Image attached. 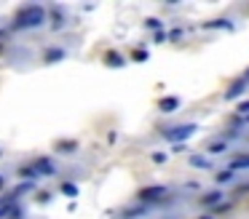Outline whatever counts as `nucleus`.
<instances>
[{"label": "nucleus", "mask_w": 249, "mask_h": 219, "mask_svg": "<svg viewBox=\"0 0 249 219\" xmlns=\"http://www.w3.org/2000/svg\"><path fill=\"white\" fill-rule=\"evenodd\" d=\"M49 24V8L40 3H27L22 8H17L11 19V30L14 32H30V30H40Z\"/></svg>", "instance_id": "obj_1"}, {"label": "nucleus", "mask_w": 249, "mask_h": 219, "mask_svg": "<svg viewBox=\"0 0 249 219\" xmlns=\"http://www.w3.org/2000/svg\"><path fill=\"white\" fill-rule=\"evenodd\" d=\"M196 131H198V123H179V126H169V128H163L161 136L166 139L169 144H185Z\"/></svg>", "instance_id": "obj_2"}, {"label": "nucleus", "mask_w": 249, "mask_h": 219, "mask_svg": "<svg viewBox=\"0 0 249 219\" xmlns=\"http://www.w3.org/2000/svg\"><path fill=\"white\" fill-rule=\"evenodd\" d=\"M169 187L166 185H147L142 187V190H137V203H142V206H156V203H161L163 198H169Z\"/></svg>", "instance_id": "obj_3"}, {"label": "nucleus", "mask_w": 249, "mask_h": 219, "mask_svg": "<svg viewBox=\"0 0 249 219\" xmlns=\"http://www.w3.org/2000/svg\"><path fill=\"white\" fill-rule=\"evenodd\" d=\"M33 168H35L38 176H56L59 174V166H56V160L51 158V155H40V158L33 163Z\"/></svg>", "instance_id": "obj_4"}, {"label": "nucleus", "mask_w": 249, "mask_h": 219, "mask_svg": "<svg viewBox=\"0 0 249 219\" xmlns=\"http://www.w3.org/2000/svg\"><path fill=\"white\" fill-rule=\"evenodd\" d=\"M222 201H225V190H222V187L206 190V192H201V198H198V203H201L204 208H217Z\"/></svg>", "instance_id": "obj_5"}, {"label": "nucleus", "mask_w": 249, "mask_h": 219, "mask_svg": "<svg viewBox=\"0 0 249 219\" xmlns=\"http://www.w3.org/2000/svg\"><path fill=\"white\" fill-rule=\"evenodd\" d=\"M49 21H51V30L54 32H62L67 27V11L62 8V5H51L49 8Z\"/></svg>", "instance_id": "obj_6"}, {"label": "nucleus", "mask_w": 249, "mask_h": 219, "mask_svg": "<svg viewBox=\"0 0 249 219\" xmlns=\"http://www.w3.org/2000/svg\"><path fill=\"white\" fill-rule=\"evenodd\" d=\"M247 88H249V80H244V78L233 80V83L225 88V101H233V99L241 101V96L247 94Z\"/></svg>", "instance_id": "obj_7"}, {"label": "nucleus", "mask_w": 249, "mask_h": 219, "mask_svg": "<svg viewBox=\"0 0 249 219\" xmlns=\"http://www.w3.org/2000/svg\"><path fill=\"white\" fill-rule=\"evenodd\" d=\"M40 59H43V64H49V67H51V64L65 62V59H67V51H65L62 46H49V48H43V56H40Z\"/></svg>", "instance_id": "obj_8"}, {"label": "nucleus", "mask_w": 249, "mask_h": 219, "mask_svg": "<svg viewBox=\"0 0 249 219\" xmlns=\"http://www.w3.org/2000/svg\"><path fill=\"white\" fill-rule=\"evenodd\" d=\"M54 150L59 155H75L78 150H81V142H78V139H56Z\"/></svg>", "instance_id": "obj_9"}, {"label": "nucleus", "mask_w": 249, "mask_h": 219, "mask_svg": "<svg viewBox=\"0 0 249 219\" xmlns=\"http://www.w3.org/2000/svg\"><path fill=\"white\" fill-rule=\"evenodd\" d=\"M179 104H182V99H179V96H161V99H158V110L163 112V115H172V112H177L179 110Z\"/></svg>", "instance_id": "obj_10"}, {"label": "nucleus", "mask_w": 249, "mask_h": 219, "mask_svg": "<svg viewBox=\"0 0 249 219\" xmlns=\"http://www.w3.org/2000/svg\"><path fill=\"white\" fill-rule=\"evenodd\" d=\"M188 163L193 166V168H198V171H214V163H212V158H209V155H204V152L190 155Z\"/></svg>", "instance_id": "obj_11"}, {"label": "nucleus", "mask_w": 249, "mask_h": 219, "mask_svg": "<svg viewBox=\"0 0 249 219\" xmlns=\"http://www.w3.org/2000/svg\"><path fill=\"white\" fill-rule=\"evenodd\" d=\"M201 30H236V24H233V19H225V16H220V19H209V21H201Z\"/></svg>", "instance_id": "obj_12"}, {"label": "nucleus", "mask_w": 249, "mask_h": 219, "mask_svg": "<svg viewBox=\"0 0 249 219\" xmlns=\"http://www.w3.org/2000/svg\"><path fill=\"white\" fill-rule=\"evenodd\" d=\"M24 206L22 203H11V206H0V219H24Z\"/></svg>", "instance_id": "obj_13"}, {"label": "nucleus", "mask_w": 249, "mask_h": 219, "mask_svg": "<svg viewBox=\"0 0 249 219\" xmlns=\"http://www.w3.org/2000/svg\"><path fill=\"white\" fill-rule=\"evenodd\" d=\"M228 150H231V142L222 139V136L220 139H212V142L206 144V155H209V158H212V155H225Z\"/></svg>", "instance_id": "obj_14"}, {"label": "nucleus", "mask_w": 249, "mask_h": 219, "mask_svg": "<svg viewBox=\"0 0 249 219\" xmlns=\"http://www.w3.org/2000/svg\"><path fill=\"white\" fill-rule=\"evenodd\" d=\"M102 62L107 64V67H113V69H121V67H126V56L124 53H118V51H105V56H102Z\"/></svg>", "instance_id": "obj_15"}, {"label": "nucleus", "mask_w": 249, "mask_h": 219, "mask_svg": "<svg viewBox=\"0 0 249 219\" xmlns=\"http://www.w3.org/2000/svg\"><path fill=\"white\" fill-rule=\"evenodd\" d=\"M147 214H150V206L137 203V206H131V208H124V211H121V219H142V217H147Z\"/></svg>", "instance_id": "obj_16"}, {"label": "nucleus", "mask_w": 249, "mask_h": 219, "mask_svg": "<svg viewBox=\"0 0 249 219\" xmlns=\"http://www.w3.org/2000/svg\"><path fill=\"white\" fill-rule=\"evenodd\" d=\"M228 168L231 171H249V152H241V155H233L231 163H228Z\"/></svg>", "instance_id": "obj_17"}, {"label": "nucleus", "mask_w": 249, "mask_h": 219, "mask_svg": "<svg viewBox=\"0 0 249 219\" xmlns=\"http://www.w3.org/2000/svg\"><path fill=\"white\" fill-rule=\"evenodd\" d=\"M214 182H217V185H233V182H236V171H231V168L217 171V174H214Z\"/></svg>", "instance_id": "obj_18"}, {"label": "nucleus", "mask_w": 249, "mask_h": 219, "mask_svg": "<svg viewBox=\"0 0 249 219\" xmlns=\"http://www.w3.org/2000/svg\"><path fill=\"white\" fill-rule=\"evenodd\" d=\"M59 192H62L65 198H78V195H81V187H78L75 182H62V185H59Z\"/></svg>", "instance_id": "obj_19"}, {"label": "nucleus", "mask_w": 249, "mask_h": 219, "mask_svg": "<svg viewBox=\"0 0 249 219\" xmlns=\"http://www.w3.org/2000/svg\"><path fill=\"white\" fill-rule=\"evenodd\" d=\"M17 174H19V179H24V182H35V179H38V174H35L33 166H19Z\"/></svg>", "instance_id": "obj_20"}, {"label": "nucleus", "mask_w": 249, "mask_h": 219, "mask_svg": "<svg viewBox=\"0 0 249 219\" xmlns=\"http://www.w3.org/2000/svg\"><path fill=\"white\" fill-rule=\"evenodd\" d=\"M145 27H147V30H153V32H161V30H163V21L158 19V16H147V19H145Z\"/></svg>", "instance_id": "obj_21"}, {"label": "nucleus", "mask_w": 249, "mask_h": 219, "mask_svg": "<svg viewBox=\"0 0 249 219\" xmlns=\"http://www.w3.org/2000/svg\"><path fill=\"white\" fill-rule=\"evenodd\" d=\"M147 56H150V53L145 51V48H134V51H131V62H147Z\"/></svg>", "instance_id": "obj_22"}, {"label": "nucleus", "mask_w": 249, "mask_h": 219, "mask_svg": "<svg viewBox=\"0 0 249 219\" xmlns=\"http://www.w3.org/2000/svg\"><path fill=\"white\" fill-rule=\"evenodd\" d=\"M236 115H238V118H249V99H241V101H238Z\"/></svg>", "instance_id": "obj_23"}, {"label": "nucleus", "mask_w": 249, "mask_h": 219, "mask_svg": "<svg viewBox=\"0 0 249 219\" xmlns=\"http://www.w3.org/2000/svg\"><path fill=\"white\" fill-rule=\"evenodd\" d=\"M182 37H185V30H182V27H174V30L169 32V43H177V40H182Z\"/></svg>", "instance_id": "obj_24"}, {"label": "nucleus", "mask_w": 249, "mask_h": 219, "mask_svg": "<svg viewBox=\"0 0 249 219\" xmlns=\"http://www.w3.org/2000/svg\"><path fill=\"white\" fill-rule=\"evenodd\" d=\"M153 43H156V46H161V43H169V32H166V30L153 32Z\"/></svg>", "instance_id": "obj_25"}, {"label": "nucleus", "mask_w": 249, "mask_h": 219, "mask_svg": "<svg viewBox=\"0 0 249 219\" xmlns=\"http://www.w3.org/2000/svg\"><path fill=\"white\" fill-rule=\"evenodd\" d=\"M35 201H38L40 206H46V203H51V192H49V190H38V195H35Z\"/></svg>", "instance_id": "obj_26"}, {"label": "nucleus", "mask_w": 249, "mask_h": 219, "mask_svg": "<svg viewBox=\"0 0 249 219\" xmlns=\"http://www.w3.org/2000/svg\"><path fill=\"white\" fill-rule=\"evenodd\" d=\"M166 158H169L166 152H153V155H150V160H153V163H158V166L166 163Z\"/></svg>", "instance_id": "obj_27"}, {"label": "nucleus", "mask_w": 249, "mask_h": 219, "mask_svg": "<svg viewBox=\"0 0 249 219\" xmlns=\"http://www.w3.org/2000/svg\"><path fill=\"white\" fill-rule=\"evenodd\" d=\"M6 190V174H0V192Z\"/></svg>", "instance_id": "obj_28"}, {"label": "nucleus", "mask_w": 249, "mask_h": 219, "mask_svg": "<svg viewBox=\"0 0 249 219\" xmlns=\"http://www.w3.org/2000/svg\"><path fill=\"white\" fill-rule=\"evenodd\" d=\"M198 219H217V217H214V214H201Z\"/></svg>", "instance_id": "obj_29"}, {"label": "nucleus", "mask_w": 249, "mask_h": 219, "mask_svg": "<svg viewBox=\"0 0 249 219\" xmlns=\"http://www.w3.org/2000/svg\"><path fill=\"white\" fill-rule=\"evenodd\" d=\"M3 53H6V43H0V56H3Z\"/></svg>", "instance_id": "obj_30"}, {"label": "nucleus", "mask_w": 249, "mask_h": 219, "mask_svg": "<svg viewBox=\"0 0 249 219\" xmlns=\"http://www.w3.org/2000/svg\"><path fill=\"white\" fill-rule=\"evenodd\" d=\"M0 158H3V150H0Z\"/></svg>", "instance_id": "obj_31"}]
</instances>
